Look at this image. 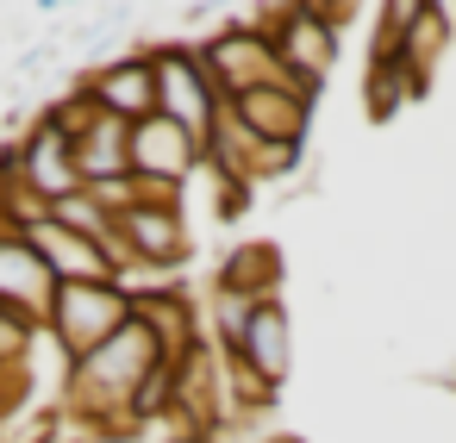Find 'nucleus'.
<instances>
[{
	"instance_id": "1",
	"label": "nucleus",
	"mask_w": 456,
	"mask_h": 443,
	"mask_svg": "<svg viewBox=\"0 0 456 443\" xmlns=\"http://www.w3.org/2000/svg\"><path fill=\"white\" fill-rule=\"evenodd\" d=\"M144 51H151V69H157V113H163L169 125H182L194 144H207V132H213L219 113H225V101H219V88L207 82L200 51H194L188 38H163V44H144Z\"/></svg>"
},
{
	"instance_id": "2",
	"label": "nucleus",
	"mask_w": 456,
	"mask_h": 443,
	"mask_svg": "<svg viewBox=\"0 0 456 443\" xmlns=\"http://www.w3.org/2000/svg\"><path fill=\"white\" fill-rule=\"evenodd\" d=\"M269 51H275L281 82H288L300 101L319 107V94H325V82H331V69H338V32L313 13V0H281V20H275V32H269Z\"/></svg>"
},
{
	"instance_id": "3",
	"label": "nucleus",
	"mask_w": 456,
	"mask_h": 443,
	"mask_svg": "<svg viewBox=\"0 0 456 443\" xmlns=\"http://www.w3.org/2000/svg\"><path fill=\"white\" fill-rule=\"evenodd\" d=\"M126 325H132V300H126L113 281H94V287H57V294H51L45 337L63 350V362H82V356H94L107 337H119Z\"/></svg>"
},
{
	"instance_id": "4",
	"label": "nucleus",
	"mask_w": 456,
	"mask_h": 443,
	"mask_svg": "<svg viewBox=\"0 0 456 443\" xmlns=\"http://www.w3.org/2000/svg\"><path fill=\"white\" fill-rule=\"evenodd\" d=\"M194 51H200V69H207V82L219 88V101H225V107H232L238 94H250V88L281 82L269 38H256V32L232 26V20H225V7H219V32H213V38H200Z\"/></svg>"
},
{
	"instance_id": "5",
	"label": "nucleus",
	"mask_w": 456,
	"mask_h": 443,
	"mask_svg": "<svg viewBox=\"0 0 456 443\" xmlns=\"http://www.w3.org/2000/svg\"><path fill=\"white\" fill-rule=\"evenodd\" d=\"M76 82L88 88V101L107 119H126V125L157 119V69H151V51H119V57L82 69Z\"/></svg>"
},
{
	"instance_id": "6",
	"label": "nucleus",
	"mask_w": 456,
	"mask_h": 443,
	"mask_svg": "<svg viewBox=\"0 0 456 443\" xmlns=\"http://www.w3.org/2000/svg\"><path fill=\"white\" fill-rule=\"evenodd\" d=\"M188 206H132L119 219V244L132 262H151V269H175L188 275V256H194V231L182 219Z\"/></svg>"
},
{
	"instance_id": "7",
	"label": "nucleus",
	"mask_w": 456,
	"mask_h": 443,
	"mask_svg": "<svg viewBox=\"0 0 456 443\" xmlns=\"http://www.w3.org/2000/svg\"><path fill=\"white\" fill-rule=\"evenodd\" d=\"M232 119L256 138V144H300L306 150V132H313V101H300L288 82H269V88H250L232 101Z\"/></svg>"
},
{
	"instance_id": "8",
	"label": "nucleus",
	"mask_w": 456,
	"mask_h": 443,
	"mask_svg": "<svg viewBox=\"0 0 456 443\" xmlns=\"http://www.w3.org/2000/svg\"><path fill=\"white\" fill-rule=\"evenodd\" d=\"M20 181H26V188H32L45 206H57V200H69V194H82L76 144H69L57 125L32 119V132L20 138Z\"/></svg>"
},
{
	"instance_id": "9",
	"label": "nucleus",
	"mask_w": 456,
	"mask_h": 443,
	"mask_svg": "<svg viewBox=\"0 0 456 443\" xmlns=\"http://www.w3.org/2000/svg\"><path fill=\"white\" fill-rule=\"evenodd\" d=\"M51 294H57L51 269L32 256V244H26L20 231L0 225V306L20 312L26 325H38V331H45V318H51Z\"/></svg>"
},
{
	"instance_id": "10",
	"label": "nucleus",
	"mask_w": 456,
	"mask_h": 443,
	"mask_svg": "<svg viewBox=\"0 0 456 443\" xmlns=\"http://www.w3.org/2000/svg\"><path fill=\"white\" fill-rule=\"evenodd\" d=\"M132 175H144V181H169V188H188V181L200 175V144H194L182 125H169V119L157 113V119L132 125Z\"/></svg>"
},
{
	"instance_id": "11",
	"label": "nucleus",
	"mask_w": 456,
	"mask_h": 443,
	"mask_svg": "<svg viewBox=\"0 0 456 443\" xmlns=\"http://www.w3.org/2000/svg\"><path fill=\"white\" fill-rule=\"evenodd\" d=\"M132 318L151 331V343H157V356L175 368V362H188L200 343H207V312H200V300L188 294V287H175V294H157V300H138L132 306Z\"/></svg>"
},
{
	"instance_id": "12",
	"label": "nucleus",
	"mask_w": 456,
	"mask_h": 443,
	"mask_svg": "<svg viewBox=\"0 0 456 443\" xmlns=\"http://www.w3.org/2000/svg\"><path fill=\"white\" fill-rule=\"evenodd\" d=\"M26 244H32V256L51 269V281L57 287H94V281H113V262H107V250L101 244H88V238H76V231H63V225H32L26 231Z\"/></svg>"
},
{
	"instance_id": "13",
	"label": "nucleus",
	"mask_w": 456,
	"mask_h": 443,
	"mask_svg": "<svg viewBox=\"0 0 456 443\" xmlns=\"http://www.w3.org/2000/svg\"><path fill=\"white\" fill-rule=\"evenodd\" d=\"M238 362L256 368V375L281 393V381L294 375V318H288L281 300H256V312H250V337H244V356H238Z\"/></svg>"
},
{
	"instance_id": "14",
	"label": "nucleus",
	"mask_w": 456,
	"mask_h": 443,
	"mask_svg": "<svg viewBox=\"0 0 456 443\" xmlns=\"http://www.w3.org/2000/svg\"><path fill=\"white\" fill-rule=\"evenodd\" d=\"M213 287H219V294H238V300H281V250H275L269 238L238 244V250L219 262Z\"/></svg>"
},
{
	"instance_id": "15",
	"label": "nucleus",
	"mask_w": 456,
	"mask_h": 443,
	"mask_svg": "<svg viewBox=\"0 0 456 443\" xmlns=\"http://www.w3.org/2000/svg\"><path fill=\"white\" fill-rule=\"evenodd\" d=\"M425 94V82L400 63V57H381V51H369V76H362V113L381 125V119H394L400 107H412Z\"/></svg>"
},
{
	"instance_id": "16",
	"label": "nucleus",
	"mask_w": 456,
	"mask_h": 443,
	"mask_svg": "<svg viewBox=\"0 0 456 443\" xmlns=\"http://www.w3.org/2000/svg\"><path fill=\"white\" fill-rule=\"evenodd\" d=\"M76 169H82V188H88V181H119V175H132V125L101 113V125L76 144Z\"/></svg>"
},
{
	"instance_id": "17",
	"label": "nucleus",
	"mask_w": 456,
	"mask_h": 443,
	"mask_svg": "<svg viewBox=\"0 0 456 443\" xmlns=\"http://www.w3.org/2000/svg\"><path fill=\"white\" fill-rule=\"evenodd\" d=\"M450 38H456V26H450V13H444V0H425V13L400 32V51H394V57H400V63H406V69L431 88V69L444 63Z\"/></svg>"
},
{
	"instance_id": "18",
	"label": "nucleus",
	"mask_w": 456,
	"mask_h": 443,
	"mask_svg": "<svg viewBox=\"0 0 456 443\" xmlns=\"http://www.w3.org/2000/svg\"><path fill=\"white\" fill-rule=\"evenodd\" d=\"M38 119H45V125H57L69 144H82V138L101 125V107H94V101H88V88L69 76V88H63V94H51V101L38 107Z\"/></svg>"
},
{
	"instance_id": "19",
	"label": "nucleus",
	"mask_w": 456,
	"mask_h": 443,
	"mask_svg": "<svg viewBox=\"0 0 456 443\" xmlns=\"http://www.w3.org/2000/svg\"><path fill=\"white\" fill-rule=\"evenodd\" d=\"M57 431H69V418H63L57 399H26L20 412L0 418V443H51Z\"/></svg>"
},
{
	"instance_id": "20",
	"label": "nucleus",
	"mask_w": 456,
	"mask_h": 443,
	"mask_svg": "<svg viewBox=\"0 0 456 443\" xmlns=\"http://www.w3.org/2000/svg\"><path fill=\"white\" fill-rule=\"evenodd\" d=\"M51 225H63V231H76V238H88V244H101V250L119 238V219H113V213H101L88 194L57 200V206H51Z\"/></svg>"
},
{
	"instance_id": "21",
	"label": "nucleus",
	"mask_w": 456,
	"mask_h": 443,
	"mask_svg": "<svg viewBox=\"0 0 456 443\" xmlns=\"http://www.w3.org/2000/svg\"><path fill=\"white\" fill-rule=\"evenodd\" d=\"M300 144H256V157H250V188H263V181H288L294 169H300Z\"/></svg>"
},
{
	"instance_id": "22",
	"label": "nucleus",
	"mask_w": 456,
	"mask_h": 443,
	"mask_svg": "<svg viewBox=\"0 0 456 443\" xmlns=\"http://www.w3.org/2000/svg\"><path fill=\"white\" fill-rule=\"evenodd\" d=\"M38 337H45L38 325H26L20 312L0 306V368H20V362L32 356V343H38Z\"/></svg>"
},
{
	"instance_id": "23",
	"label": "nucleus",
	"mask_w": 456,
	"mask_h": 443,
	"mask_svg": "<svg viewBox=\"0 0 456 443\" xmlns=\"http://www.w3.org/2000/svg\"><path fill=\"white\" fill-rule=\"evenodd\" d=\"M313 13H319V20H325V26H331V32L344 38V26H350V20H356L362 7H350V0H313Z\"/></svg>"
}]
</instances>
